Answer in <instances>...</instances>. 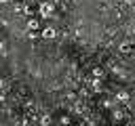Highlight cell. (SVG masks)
<instances>
[{"label":"cell","mask_w":135,"mask_h":126,"mask_svg":"<svg viewBox=\"0 0 135 126\" xmlns=\"http://www.w3.org/2000/svg\"><path fill=\"white\" fill-rule=\"evenodd\" d=\"M59 124H63V126H68V124H70V118H68V116H61V120H59Z\"/></svg>","instance_id":"obj_7"},{"label":"cell","mask_w":135,"mask_h":126,"mask_svg":"<svg viewBox=\"0 0 135 126\" xmlns=\"http://www.w3.org/2000/svg\"><path fill=\"white\" fill-rule=\"evenodd\" d=\"M49 124H51V118L49 116H42L40 118V126H49Z\"/></svg>","instance_id":"obj_6"},{"label":"cell","mask_w":135,"mask_h":126,"mask_svg":"<svg viewBox=\"0 0 135 126\" xmlns=\"http://www.w3.org/2000/svg\"><path fill=\"white\" fill-rule=\"evenodd\" d=\"M38 13H40V17L49 19V17L55 13V4H51V2H40V4H38Z\"/></svg>","instance_id":"obj_1"},{"label":"cell","mask_w":135,"mask_h":126,"mask_svg":"<svg viewBox=\"0 0 135 126\" xmlns=\"http://www.w3.org/2000/svg\"><path fill=\"white\" fill-rule=\"evenodd\" d=\"M25 27H27V32H36V29L40 27V21H36L34 17H30V19H27V23H25Z\"/></svg>","instance_id":"obj_4"},{"label":"cell","mask_w":135,"mask_h":126,"mask_svg":"<svg viewBox=\"0 0 135 126\" xmlns=\"http://www.w3.org/2000/svg\"><path fill=\"white\" fill-rule=\"evenodd\" d=\"M2 25H4V21H2V19H0V29H2Z\"/></svg>","instance_id":"obj_8"},{"label":"cell","mask_w":135,"mask_h":126,"mask_svg":"<svg viewBox=\"0 0 135 126\" xmlns=\"http://www.w3.org/2000/svg\"><path fill=\"white\" fill-rule=\"evenodd\" d=\"M42 38H44V40H53V38H57V29L51 27V25H46V27L42 29Z\"/></svg>","instance_id":"obj_2"},{"label":"cell","mask_w":135,"mask_h":126,"mask_svg":"<svg viewBox=\"0 0 135 126\" xmlns=\"http://www.w3.org/2000/svg\"><path fill=\"white\" fill-rule=\"evenodd\" d=\"M91 74H93V78H97V80H99V78H103V76H105V71H103V69H101V67H93V71H91Z\"/></svg>","instance_id":"obj_5"},{"label":"cell","mask_w":135,"mask_h":126,"mask_svg":"<svg viewBox=\"0 0 135 126\" xmlns=\"http://www.w3.org/2000/svg\"><path fill=\"white\" fill-rule=\"evenodd\" d=\"M118 50H120V52H122V55H131V52H133V50H135V46H133V44H131V42H122V44H120V46H118Z\"/></svg>","instance_id":"obj_3"}]
</instances>
